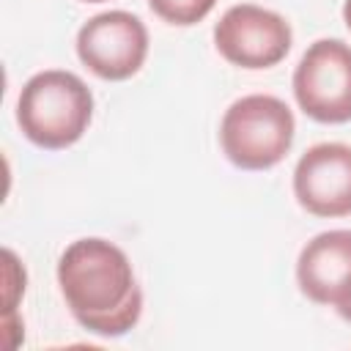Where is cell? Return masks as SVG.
I'll use <instances>...</instances> for the list:
<instances>
[{"mask_svg":"<svg viewBox=\"0 0 351 351\" xmlns=\"http://www.w3.org/2000/svg\"><path fill=\"white\" fill-rule=\"evenodd\" d=\"M58 285L74 321L99 337H121L143 315V291L132 261L107 239L71 241L58 258Z\"/></svg>","mask_w":351,"mask_h":351,"instance_id":"obj_1","label":"cell"},{"mask_svg":"<svg viewBox=\"0 0 351 351\" xmlns=\"http://www.w3.org/2000/svg\"><path fill=\"white\" fill-rule=\"evenodd\" d=\"M90 118V88L63 69L33 74L16 99V123L22 134L44 151H63L74 145L88 132Z\"/></svg>","mask_w":351,"mask_h":351,"instance_id":"obj_2","label":"cell"},{"mask_svg":"<svg viewBox=\"0 0 351 351\" xmlns=\"http://www.w3.org/2000/svg\"><path fill=\"white\" fill-rule=\"evenodd\" d=\"M296 121L291 107L269 93L236 99L219 123V145L239 170H271L293 145Z\"/></svg>","mask_w":351,"mask_h":351,"instance_id":"obj_3","label":"cell"},{"mask_svg":"<svg viewBox=\"0 0 351 351\" xmlns=\"http://www.w3.org/2000/svg\"><path fill=\"white\" fill-rule=\"evenodd\" d=\"M299 110L318 123L351 121V44L340 38L313 41L293 69Z\"/></svg>","mask_w":351,"mask_h":351,"instance_id":"obj_4","label":"cell"},{"mask_svg":"<svg viewBox=\"0 0 351 351\" xmlns=\"http://www.w3.org/2000/svg\"><path fill=\"white\" fill-rule=\"evenodd\" d=\"M291 41L293 33L288 19L255 3L230 5L214 25L217 52L228 63L250 71L277 66L291 52Z\"/></svg>","mask_w":351,"mask_h":351,"instance_id":"obj_5","label":"cell"},{"mask_svg":"<svg viewBox=\"0 0 351 351\" xmlns=\"http://www.w3.org/2000/svg\"><path fill=\"white\" fill-rule=\"evenodd\" d=\"M77 58L107 82L134 77L148 58V30L132 11H104L77 30Z\"/></svg>","mask_w":351,"mask_h":351,"instance_id":"obj_6","label":"cell"},{"mask_svg":"<svg viewBox=\"0 0 351 351\" xmlns=\"http://www.w3.org/2000/svg\"><path fill=\"white\" fill-rule=\"evenodd\" d=\"M296 203L324 219L351 214V145L318 143L310 145L293 167Z\"/></svg>","mask_w":351,"mask_h":351,"instance_id":"obj_7","label":"cell"},{"mask_svg":"<svg viewBox=\"0 0 351 351\" xmlns=\"http://www.w3.org/2000/svg\"><path fill=\"white\" fill-rule=\"evenodd\" d=\"M351 277V230L335 228L313 236L296 258L299 291L315 302L329 304Z\"/></svg>","mask_w":351,"mask_h":351,"instance_id":"obj_8","label":"cell"},{"mask_svg":"<svg viewBox=\"0 0 351 351\" xmlns=\"http://www.w3.org/2000/svg\"><path fill=\"white\" fill-rule=\"evenodd\" d=\"M148 5L162 22L189 27V25H197L200 19H206L214 11L217 0H148Z\"/></svg>","mask_w":351,"mask_h":351,"instance_id":"obj_9","label":"cell"},{"mask_svg":"<svg viewBox=\"0 0 351 351\" xmlns=\"http://www.w3.org/2000/svg\"><path fill=\"white\" fill-rule=\"evenodd\" d=\"M25 293V269L11 250H3V318H11Z\"/></svg>","mask_w":351,"mask_h":351,"instance_id":"obj_10","label":"cell"},{"mask_svg":"<svg viewBox=\"0 0 351 351\" xmlns=\"http://www.w3.org/2000/svg\"><path fill=\"white\" fill-rule=\"evenodd\" d=\"M332 307L337 310V315H340L343 321H348V324H351V277H348V282L340 288V293L335 296Z\"/></svg>","mask_w":351,"mask_h":351,"instance_id":"obj_11","label":"cell"},{"mask_svg":"<svg viewBox=\"0 0 351 351\" xmlns=\"http://www.w3.org/2000/svg\"><path fill=\"white\" fill-rule=\"evenodd\" d=\"M343 22H346V27L351 30V0L343 3Z\"/></svg>","mask_w":351,"mask_h":351,"instance_id":"obj_12","label":"cell"},{"mask_svg":"<svg viewBox=\"0 0 351 351\" xmlns=\"http://www.w3.org/2000/svg\"><path fill=\"white\" fill-rule=\"evenodd\" d=\"M82 3H104V0H82Z\"/></svg>","mask_w":351,"mask_h":351,"instance_id":"obj_13","label":"cell"}]
</instances>
